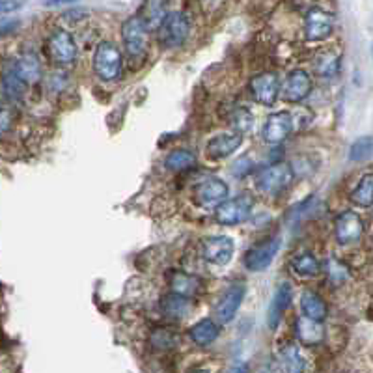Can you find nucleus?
<instances>
[{
  "mask_svg": "<svg viewBox=\"0 0 373 373\" xmlns=\"http://www.w3.org/2000/svg\"><path fill=\"white\" fill-rule=\"evenodd\" d=\"M70 2H77V0H45V6H62V4H70Z\"/></svg>",
  "mask_w": 373,
  "mask_h": 373,
  "instance_id": "37",
  "label": "nucleus"
},
{
  "mask_svg": "<svg viewBox=\"0 0 373 373\" xmlns=\"http://www.w3.org/2000/svg\"><path fill=\"white\" fill-rule=\"evenodd\" d=\"M278 362L282 364V370H286V372H304L306 370V356L303 353V345H299V343H286L278 351Z\"/></svg>",
  "mask_w": 373,
  "mask_h": 373,
  "instance_id": "24",
  "label": "nucleus"
},
{
  "mask_svg": "<svg viewBox=\"0 0 373 373\" xmlns=\"http://www.w3.org/2000/svg\"><path fill=\"white\" fill-rule=\"evenodd\" d=\"M15 122H17V110L13 109L12 105L0 103V136L12 133Z\"/></svg>",
  "mask_w": 373,
  "mask_h": 373,
  "instance_id": "35",
  "label": "nucleus"
},
{
  "mask_svg": "<svg viewBox=\"0 0 373 373\" xmlns=\"http://www.w3.org/2000/svg\"><path fill=\"white\" fill-rule=\"evenodd\" d=\"M122 41L123 51L127 54V60L131 67L135 70L136 64H142L148 58V41H149V28L142 21L140 15H133L123 21L122 25Z\"/></svg>",
  "mask_w": 373,
  "mask_h": 373,
  "instance_id": "1",
  "label": "nucleus"
},
{
  "mask_svg": "<svg viewBox=\"0 0 373 373\" xmlns=\"http://www.w3.org/2000/svg\"><path fill=\"white\" fill-rule=\"evenodd\" d=\"M293 328H295L297 343L303 348H317L327 338V330L323 327V321H315L306 315L297 317Z\"/></svg>",
  "mask_w": 373,
  "mask_h": 373,
  "instance_id": "16",
  "label": "nucleus"
},
{
  "mask_svg": "<svg viewBox=\"0 0 373 373\" xmlns=\"http://www.w3.org/2000/svg\"><path fill=\"white\" fill-rule=\"evenodd\" d=\"M26 83L23 78L12 70V65L8 67L6 73H4V77H2V90L6 94V97L10 101H21L26 94Z\"/></svg>",
  "mask_w": 373,
  "mask_h": 373,
  "instance_id": "30",
  "label": "nucleus"
},
{
  "mask_svg": "<svg viewBox=\"0 0 373 373\" xmlns=\"http://www.w3.org/2000/svg\"><path fill=\"white\" fill-rule=\"evenodd\" d=\"M180 341V336L175 334L172 328H155L151 336H149V343L155 349H161V351H170L174 349Z\"/></svg>",
  "mask_w": 373,
  "mask_h": 373,
  "instance_id": "33",
  "label": "nucleus"
},
{
  "mask_svg": "<svg viewBox=\"0 0 373 373\" xmlns=\"http://www.w3.org/2000/svg\"><path fill=\"white\" fill-rule=\"evenodd\" d=\"M25 4V0H0V15H8L21 10Z\"/></svg>",
  "mask_w": 373,
  "mask_h": 373,
  "instance_id": "36",
  "label": "nucleus"
},
{
  "mask_svg": "<svg viewBox=\"0 0 373 373\" xmlns=\"http://www.w3.org/2000/svg\"><path fill=\"white\" fill-rule=\"evenodd\" d=\"M220 336V325L215 319H202L196 325L189 328V338L200 345V348H206L211 345L213 341H217Z\"/></svg>",
  "mask_w": 373,
  "mask_h": 373,
  "instance_id": "25",
  "label": "nucleus"
},
{
  "mask_svg": "<svg viewBox=\"0 0 373 373\" xmlns=\"http://www.w3.org/2000/svg\"><path fill=\"white\" fill-rule=\"evenodd\" d=\"M12 70L26 83V86L38 84L43 77V64L34 51L21 52L17 58L13 60Z\"/></svg>",
  "mask_w": 373,
  "mask_h": 373,
  "instance_id": "17",
  "label": "nucleus"
},
{
  "mask_svg": "<svg viewBox=\"0 0 373 373\" xmlns=\"http://www.w3.org/2000/svg\"><path fill=\"white\" fill-rule=\"evenodd\" d=\"M291 131H293V116L286 110H278L267 116L262 127V136L267 144H280L291 135Z\"/></svg>",
  "mask_w": 373,
  "mask_h": 373,
  "instance_id": "15",
  "label": "nucleus"
},
{
  "mask_svg": "<svg viewBox=\"0 0 373 373\" xmlns=\"http://www.w3.org/2000/svg\"><path fill=\"white\" fill-rule=\"evenodd\" d=\"M241 144H243V135L237 133V131L220 133V135L213 136L211 140L207 142L206 153L213 161H220V159L230 157L233 151H237V149L241 148Z\"/></svg>",
  "mask_w": 373,
  "mask_h": 373,
  "instance_id": "18",
  "label": "nucleus"
},
{
  "mask_svg": "<svg viewBox=\"0 0 373 373\" xmlns=\"http://www.w3.org/2000/svg\"><path fill=\"white\" fill-rule=\"evenodd\" d=\"M372 155V136H362L349 148V159L354 162H361Z\"/></svg>",
  "mask_w": 373,
  "mask_h": 373,
  "instance_id": "34",
  "label": "nucleus"
},
{
  "mask_svg": "<svg viewBox=\"0 0 373 373\" xmlns=\"http://www.w3.org/2000/svg\"><path fill=\"white\" fill-rule=\"evenodd\" d=\"M47 56L54 65H71L77 60V43L67 30L54 28L45 41Z\"/></svg>",
  "mask_w": 373,
  "mask_h": 373,
  "instance_id": "6",
  "label": "nucleus"
},
{
  "mask_svg": "<svg viewBox=\"0 0 373 373\" xmlns=\"http://www.w3.org/2000/svg\"><path fill=\"white\" fill-rule=\"evenodd\" d=\"M341 52L334 47L321 49L314 58V73L323 81H332L340 75Z\"/></svg>",
  "mask_w": 373,
  "mask_h": 373,
  "instance_id": "19",
  "label": "nucleus"
},
{
  "mask_svg": "<svg viewBox=\"0 0 373 373\" xmlns=\"http://www.w3.org/2000/svg\"><path fill=\"white\" fill-rule=\"evenodd\" d=\"M167 0H146V4L142 6V12L138 15L149 30H157V26L161 25V21L167 17Z\"/></svg>",
  "mask_w": 373,
  "mask_h": 373,
  "instance_id": "28",
  "label": "nucleus"
},
{
  "mask_svg": "<svg viewBox=\"0 0 373 373\" xmlns=\"http://www.w3.org/2000/svg\"><path fill=\"white\" fill-rule=\"evenodd\" d=\"M291 299H293V290H291L290 282H282L275 291V297L270 301L269 306V317H267V325L273 330L280 325L282 321V315L286 314V310L290 308Z\"/></svg>",
  "mask_w": 373,
  "mask_h": 373,
  "instance_id": "20",
  "label": "nucleus"
},
{
  "mask_svg": "<svg viewBox=\"0 0 373 373\" xmlns=\"http://www.w3.org/2000/svg\"><path fill=\"white\" fill-rule=\"evenodd\" d=\"M334 32V15L319 6L310 8L304 15V36L308 41H325Z\"/></svg>",
  "mask_w": 373,
  "mask_h": 373,
  "instance_id": "7",
  "label": "nucleus"
},
{
  "mask_svg": "<svg viewBox=\"0 0 373 373\" xmlns=\"http://www.w3.org/2000/svg\"><path fill=\"white\" fill-rule=\"evenodd\" d=\"M157 41L164 49H180L191 36V19L183 12H170L157 26Z\"/></svg>",
  "mask_w": 373,
  "mask_h": 373,
  "instance_id": "3",
  "label": "nucleus"
},
{
  "mask_svg": "<svg viewBox=\"0 0 373 373\" xmlns=\"http://www.w3.org/2000/svg\"><path fill=\"white\" fill-rule=\"evenodd\" d=\"M92 64H94L96 75L103 83H114L120 77V73H122V51L118 49L116 43H112L109 39H103V41L97 43Z\"/></svg>",
  "mask_w": 373,
  "mask_h": 373,
  "instance_id": "4",
  "label": "nucleus"
},
{
  "mask_svg": "<svg viewBox=\"0 0 373 373\" xmlns=\"http://www.w3.org/2000/svg\"><path fill=\"white\" fill-rule=\"evenodd\" d=\"M164 164H167L168 170H172V172H186V170H193V168L198 164V157H196L193 149L180 148L167 155Z\"/></svg>",
  "mask_w": 373,
  "mask_h": 373,
  "instance_id": "27",
  "label": "nucleus"
},
{
  "mask_svg": "<svg viewBox=\"0 0 373 373\" xmlns=\"http://www.w3.org/2000/svg\"><path fill=\"white\" fill-rule=\"evenodd\" d=\"M168 284H170V291L191 297V299L204 291V282L196 275H189L183 270H174L168 278Z\"/></svg>",
  "mask_w": 373,
  "mask_h": 373,
  "instance_id": "22",
  "label": "nucleus"
},
{
  "mask_svg": "<svg viewBox=\"0 0 373 373\" xmlns=\"http://www.w3.org/2000/svg\"><path fill=\"white\" fill-rule=\"evenodd\" d=\"M351 202L354 206L370 209L373 204V175L366 174L362 178L351 193Z\"/></svg>",
  "mask_w": 373,
  "mask_h": 373,
  "instance_id": "31",
  "label": "nucleus"
},
{
  "mask_svg": "<svg viewBox=\"0 0 373 373\" xmlns=\"http://www.w3.org/2000/svg\"><path fill=\"white\" fill-rule=\"evenodd\" d=\"M228 122L232 125L233 131H237L241 135H245L252 129L254 125V116H252V112L245 107H235V109L230 110V114H228Z\"/></svg>",
  "mask_w": 373,
  "mask_h": 373,
  "instance_id": "32",
  "label": "nucleus"
},
{
  "mask_svg": "<svg viewBox=\"0 0 373 373\" xmlns=\"http://www.w3.org/2000/svg\"><path fill=\"white\" fill-rule=\"evenodd\" d=\"M235 245H233L232 237L226 235H211V237H204L200 243V254L206 259L207 264L211 265H222L230 264L233 257Z\"/></svg>",
  "mask_w": 373,
  "mask_h": 373,
  "instance_id": "12",
  "label": "nucleus"
},
{
  "mask_svg": "<svg viewBox=\"0 0 373 373\" xmlns=\"http://www.w3.org/2000/svg\"><path fill=\"white\" fill-rule=\"evenodd\" d=\"M248 92L256 103L264 105V107H273L280 96V78L273 71L257 73L248 83Z\"/></svg>",
  "mask_w": 373,
  "mask_h": 373,
  "instance_id": "10",
  "label": "nucleus"
},
{
  "mask_svg": "<svg viewBox=\"0 0 373 373\" xmlns=\"http://www.w3.org/2000/svg\"><path fill=\"white\" fill-rule=\"evenodd\" d=\"M228 194H230V186L219 178H209L194 189V200L204 209H215L222 200L228 198Z\"/></svg>",
  "mask_w": 373,
  "mask_h": 373,
  "instance_id": "14",
  "label": "nucleus"
},
{
  "mask_svg": "<svg viewBox=\"0 0 373 373\" xmlns=\"http://www.w3.org/2000/svg\"><path fill=\"white\" fill-rule=\"evenodd\" d=\"M280 251V239H265L264 243H257V245L251 246L246 251L245 257H243V264L248 270L252 273H262L273 264V259Z\"/></svg>",
  "mask_w": 373,
  "mask_h": 373,
  "instance_id": "13",
  "label": "nucleus"
},
{
  "mask_svg": "<svg viewBox=\"0 0 373 373\" xmlns=\"http://www.w3.org/2000/svg\"><path fill=\"white\" fill-rule=\"evenodd\" d=\"M366 224L359 213L341 211L334 219V237L343 246L354 245L364 237Z\"/></svg>",
  "mask_w": 373,
  "mask_h": 373,
  "instance_id": "8",
  "label": "nucleus"
},
{
  "mask_svg": "<svg viewBox=\"0 0 373 373\" xmlns=\"http://www.w3.org/2000/svg\"><path fill=\"white\" fill-rule=\"evenodd\" d=\"M246 286L245 282H232L219 297V301L215 304V315L220 323H230L233 321V317L237 315L241 304L245 301Z\"/></svg>",
  "mask_w": 373,
  "mask_h": 373,
  "instance_id": "11",
  "label": "nucleus"
},
{
  "mask_svg": "<svg viewBox=\"0 0 373 373\" xmlns=\"http://www.w3.org/2000/svg\"><path fill=\"white\" fill-rule=\"evenodd\" d=\"M321 273L327 275V280L332 286H343L351 278V270L348 265L334 256H330L325 264H321Z\"/></svg>",
  "mask_w": 373,
  "mask_h": 373,
  "instance_id": "29",
  "label": "nucleus"
},
{
  "mask_svg": "<svg viewBox=\"0 0 373 373\" xmlns=\"http://www.w3.org/2000/svg\"><path fill=\"white\" fill-rule=\"evenodd\" d=\"M293 180H295V170L290 162H273L257 172L254 185L257 193L267 198H278L293 185Z\"/></svg>",
  "mask_w": 373,
  "mask_h": 373,
  "instance_id": "2",
  "label": "nucleus"
},
{
  "mask_svg": "<svg viewBox=\"0 0 373 373\" xmlns=\"http://www.w3.org/2000/svg\"><path fill=\"white\" fill-rule=\"evenodd\" d=\"M254 209V196L241 193L233 198H226L215 207V220L222 226H237L251 219Z\"/></svg>",
  "mask_w": 373,
  "mask_h": 373,
  "instance_id": "5",
  "label": "nucleus"
},
{
  "mask_svg": "<svg viewBox=\"0 0 373 373\" xmlns=\"http://www.w3.org/2000/svg\"><path fill=\"white\" fill-rule=\"evenodd\" d=\"M161 312L167 317H172V319H183L186 315L193 312V299L191 297L180 295V293H174L170 291L168 295H164L161 299Z\"/></svg>",
  "mask_w": 373,
  "mask_h": 373,
  "instance_id": "23",
  "label": "nucleus"
},
{
  "mask_svg": "<svg viewBox=\"0 0 373 373\" xmlns=\"http://www.w3.org/2000/svg\"><path fill=\"white\" fill-rule=\"evenodd\" d=\"M312 90H314V78L304 70L290 71L284 84H280V96L288 103H303L308 99Z\"/></svg>",
  "mask_w": 373,
  "mask_h": 373,
  "instance_id": "9",
  "label": "nucleus"
},
{
  "mask_svg": "<svg viewBox=\"0 0 373 373\" xmlns=\"http://www.w3.org/2000/svg\"><path fill=\"white\" fill-rule=\"evenodd\" d=\"M290 269L299 278H315L321 273V259L314 252L301 251L290 259Z\"/></svg>",
  "mask_w": 373,
  "mask_h": 373,
  "instance_id": "21",
  "label": "nucleus"
},
{
  "mask_svg": "<svg viewBox=\"0 0 373 373\" xmlns=\"http://www.w3.org/2000/svg\"><path fill=\"white\" fill-rule=\"evenodd\" d=\"M301 310H303V315L315 321H325L328 315L327 301L315 291H304L301 297Z\"/></svg>",
  "mask_w": 373,
  "mask_h": 373,
  "instance_id": "26",
  "label": "nucleus"
}]
</instances>
